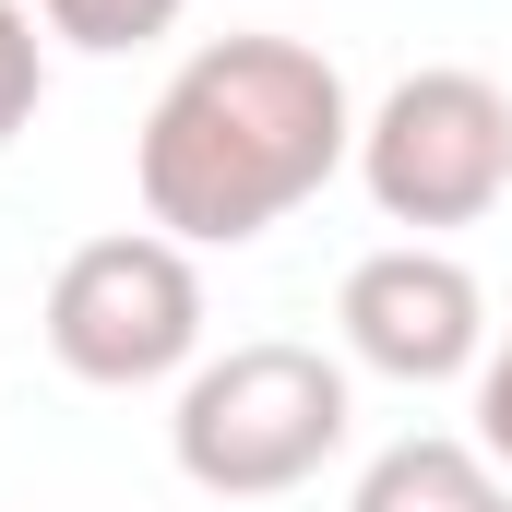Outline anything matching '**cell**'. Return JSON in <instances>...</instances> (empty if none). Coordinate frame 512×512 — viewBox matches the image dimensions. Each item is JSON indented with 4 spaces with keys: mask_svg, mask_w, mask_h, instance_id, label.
I'll use <instances>...</instances> for the list:
<instances>
[{
    "mask_svg": "<svg viewBox=\"0 0 512 512\" xmlns=\"http://www.w3.org/2000/svg\"><path fill=\"white\" fill-rule=\"evenodd\" d=\"M48 108V24L24 0H0V143Z\"/></svg>",
    "mask_w": 512,
    "mask_h": 512,
    "instance_id": "ba28073f",
    "label": "cell"
},
{
    "mask_svg": "<svg viewBox=\"0 0 512 512\" xmlns=\"http://www.w3.org/2000/svg\"><path fill=\"white\" fill-rule=\"evenodd\" d=\"M334 322H346V358L358 370H382V382L429 393V382H477V358H489V286H477V262L441 251V239H393V251L346 262V298H334Z\"/></svg>",
    "mask_w": 512,
    "mask_h": 512,
    "instance_id": "5b68a950",
    "label": "cell"
},
{
    "mask_svg": "<svg viewBox=\"0 0 512 512\" xmlns=\"http://www.w3.org/2000/svg\"><path fill=\"white\" fill-rule=\"evenodd\" d=\"M346 512H512V477L453 429H405V441H382L358 465Z\"/></svg>",
    "mask_w": 512,
    "mask_h": 512,
    "instance_id": "8992f818",
    "label": "cell"
},
{
    "mask_svg": "<svg viewBox=\"0 0 512 512\" xmlns=\"http://www.w3.org/2000/svg\"><path fill=\"white\" fill-rule=\"evenodd\" d=\"M358 191L393 227L441 239L512 203V96L465 60H429L382 84V108H358Z\"/></svg>",
    "mask_w": 512,
    "mask_h": 512,
    "instance_id": "277c9868",
    "label": "cell"
},
{
    "mask_svg": "<svg viewBox=\"0 0 512 512\" xmlns=\"http://www.w3.org/2000/svg\"><path fill=\"white\" fill-rule=\"evenodd\" d=\"M358 167V96L310 36H203L131 131L143 227L179 251H251Z\"/></svg>",
    "mask_w": 512,
    "mask_h": 512,
    "instance_id": "6da1fadb",
    "label": "cell"
},
{
    "mask_svg": "<svg viewBox=\"0 0 512 512\" xmlns=\"http://www.w3.org/2000/svg\"><path fill=\"white\" fill-rule=\"evenodd\" d=\"M60 48H96V60H120V48H155V36H179V12L191 0H24Z\"/></svg>",
    "mask_w": 512,
    "mask_h": 512,
    "instance_id": "52a82bcc",
    "label": "cell"
},
{
    "mask_svg": "<svg viewBox=\"0 0 512 512\" xmlns=\"http://www.w3.org/2000/svg\"><path fill=\"white\" fill-rule=\"evenodd\" d=\"M358 429V393H346V358L298 346V334H251L227 358H203L179 405H167V453L203 501H286L310 489Z\"/></svg>",
    "mask_w": 512,
    "mask_h": 512,
    "instance_id": "7a4b0ae2",
    "label": "cell"
},
{
    "mask_svg": "<svg viewBox=\"0 0 512 512\" xmlns=\"http://www.w3.org/2000/svg\"><path fill=\"white\" fill-rule=\"evenodd\" d=\"M477 453L512 477V322L489 334V358H477Z\"/></svg>",
    "mask_w": 512,
    "mask_h": 512,
    "instance_id": "9c48e42d",
    "label": "cell"
},
{
    "mask_svg": "<svg viewBox=\"0 0 512 512\" xmlns=\"http://www.w3.org/2000/svg\"><path fill=\"white\" fill-rule=\"evenodd\" d=\"M48 358L96 393H155L203 370V262L167 227H108L48 274Z\"/></svg>",
    "mask_w": 512,
    "mask_h": 512,
    "instance_id": "3957f363",
    "label": "cell"
}]
</instances>
